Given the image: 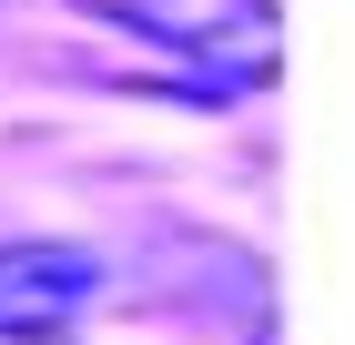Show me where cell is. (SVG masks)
Wrapping results in <instances>:
<instances>
[{
    "mask_svg": "<svg viewBox=\"0 0 355 345\" xmlns=\"http://www.w3.org/2000/svg\"><path fill=\"white\" fill-rule=\"evenodd\" d=\"M102 294V254L82 244H0V335H61Z\"/></svg>",
    "mask_w": 355,
    "mask_h": 345,
    "instance_id": "obj_2",
    "label": "cell"
},
{
    "mask_svg": "<svg viewBox=\"0 0 355 345\" xmlns=\"http://www.w3.org/2000/svg\"><path fill=\"white\" fill-rule=\"evenodd\" d=\"M0 345H61V335H0Z\"/></svg>",
    "mask_w": 355,
    "mask_h": 345,
    "instance_id": "obj_3",
    "label": "cell"
},
{
    "mask_svg": "<svg viewBox=\"0 0 355 345\" xmlns=\"http://www.w3.org/2000/svg\"><path fill=\"white\" fill-rule=\"evenodd\" d=\"M92 10L122 21V31H142L173 61L223 71V92H244V81L274 71V0H92Z\"/></svg>",
    "mask_w": 355,
    "mask_h": 345,
    "instance_id": "obj_1",
    "label": "cell"
}]
</instances>
